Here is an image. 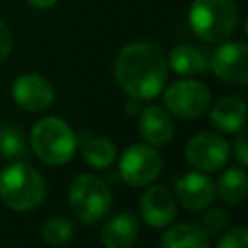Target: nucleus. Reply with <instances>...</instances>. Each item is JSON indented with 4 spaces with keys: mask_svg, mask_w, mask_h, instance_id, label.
Listing matches in <instances>:
<instances>
[{
    "mask_svg": "<svg viewBox=\"0 0 248 248\" xmlns=\"http://www.w3.org/2000/svg\"><path fill=\"white\" fill-rule=\"evenodd\" d=\"M163 248H209V236L200 225L178 223L172 225L161 238Z\"/></svg>",
    "mask_w": 248,
    "mask_h": 248,
    "instance_id": "16",
    "label": "nucleus"
},
{
    "mask_svg": "<svg viewBox=\"0 0 248 248\" xmlns=\"http://www.w3.org/2000/svg\"><path fill=\"white\" fill-rule=\"evenodd\" d=\"M46 186L41 172L21 161L8 165L0 172V200L16 211H29L45 198Z\"/></svg>",
    "mask_w": 248,
    "mask_h": 248,
    "instance_id": "3",
    "label": "nucleus"
},
{
    "mask_svg": "<svg viewBox=\"0 0 248 248\" xmlns=\"http://www.w3.org/2000/svg\"><path fill=\"white\" fill-rule=\"evenodd\" d=\"M215 192H219V196L227 203L244 202L246 192H248V178H246L244 169L242 167H234V169L225 170L217 180Z\"/></svg>",
    "mask_w": 248,
    "mask_h": 248,
    "instance_id": "18",
    "label": "nucleus"
},
{
    "mask_svg": "<svg viewBox=\"0 0 248 248\" xmlns=\"http://www.w3.org/2000/svg\"><path fill=\"white\" fill-rule=\"evenodd\" d=\"M31 145L43 163L64 165L76 153V136L62 118L45 116L31 130Z\"/></svg>",
    "mask_w": 248,
    "mask_h": 248,
    "instance_id": "4",
    "label": "nucleus"
},
{
    "mask_svg": "<svg viewBox=\"0 0 248 248\" xmlns=\"http://www.w3.org/2000/svg\"><path fill=\"white\" fill-rule=\"evenodd\" d=\"M163 169V157L161 153L145 143H134L130 145L122 155L118 163L120 176L130 186H147L151 184Z\"/></svg>",
    "mask_w": 248,
    "mask_h": 248,
    "instance_id": "7",
    "label": "nucleus"
},
{
    "mask_svg": "<svg viewBox=\"0 0 248 248\" xmlns=\"http://www.w3.org/2000/svg\"><path fill=\"white\" fill-rule=\"evenodd\" d=\"M74 234V225L66 217H52L45 223L43 227V240L50 246H60L66 244Z\"/></svg>",
    "mask_w": 248,
    "mask_h": 248,
    "instance_id": "21",
    "label": "nucleus"
},
{
    "mask_svg": "<svg viewBox=\"0 0 248 248\" xmlns=\"http://www.w3.org/2000/svg\"><path fill=\"white\" fill-rule=\"evenodd\" d=\"M165 107L178 118H198L211 107V91L200 79H180L165 89Z\"/></svg>",
    "mask_w": 248,
    "mask_h": 248,
    "instance_id": "6",
    "label": "nucleus"
},
{
    "mask_svg": "<svg viewBox=\"0 0 248 248\" xmlns=\"http://www.w3.org/2000/svg\"><path fill=\"white\" fill-rule=\"evenodd\" d=\"M27 145L25 138L19 128L16 126H2L0 128V155L6 159H19L25 157Z\"/></svg>",
    "mask_w": 248,
    "mask_h": 248,
    "instance_id": "20",
    "label": "nucleus"
},
{
    "mask_svg": "<svg viewBox=\"0 0 248 248\" xmlns=\"http://www.w3.org/2000/svg\"><path fill=\"white\" fill-rule=\"evenodd\" d=\"M81 155L87 165L95 169H107L116 159V147L107 138H89L81 145Z\"/></svg>",
    "mask_w": 248,
    "mask_h": 248,
    "instance_id": "19",
    "label": "nucleus"
},
{
    "mask_svg": "<svg viewBox=\"0 0 248 248\" xmlns=\"http://www.w3.org/2000/svg\"><path fill=\"white\" fill-rule=\"evenodd\" d=\"M167 64L180 76H196V74H202L207 70L209 60L194 45H176L170 50Z\"/></svg>",
    "mask_w": 248,
    "mask_h": 248,
    "instance_id": "17",
    "label": "nucleus"
},
{
    "mask_svg": "<svg viewBox=\"0 0 248 248\" xmlns=\"http://www.w3.org/2000/svg\"><path fill=\"white\" fill-rule=\"evenodd\" d=\"M140 213L149 227H167L176 215V202L165 186H149L140 200Z\"/></svg>",
    "mask_w": 248,
    "mask_h": 248,
    "instance_id": "12",
    "label": "nucleus"
},
{
    "mask_svg": "<svg viewBox=\"0 0 248 248\" xmlns=\"http://www.w3.org/2000/svg\"><path fill=\"white\" fill-rule=\"evenodd\" d=\"M188 23L196 37L205 43H223L236 31L238 8L234 0H194Z\"/></svg>",
    "mask_w": 248,
    "mask_h": 248,
    "instance_id": "2",
    "label": "nucleus"
},
{
    "mask_svg": "<svg viewBox=\"0 0 248 248\" xmlns=\"http://www.w3.org/2000/svg\"><path fill=\"white\" fill-rule=\"evenodd\" d=\"M217 78L232 85H246L248 81V46L242 41H223L209 60Z\"/></svg>",
    "mask_w": 248,
    "mask_h": 248,
    "instance_id": "9",
    "label": "nucleus"
},
{
    "mask_svg": "<svg viewBox=\"0 0 248 248\" xmlns=\"http://www.w3.org/2000/svg\"><path fill=\"white\" fill-rule=\"evenodd\" d=\"M12 46H14V35H12V29H10L4 21H0V64L10 56Z\"/></svg>",
    "mask_w": 248,
    "mask_h": 248,
    "instance_id": "24",
    "label": "nucleus"
},
{
    "mask_svg": "<svg viewBox=\"0 0 248 248\" xmlns=\"http://www.w3.org/2000/svg\"><path fill=\"white\" fill-rule=\"evenodd\" d=\"M138 128H140V134L143 136V140H147L151 145H163L174 134L170 114L163 107H157V105L145 107L141 110Z\"/></svg>",
    "mask_w": 248,
    "mask_h": 248,
    "instance_id": "13",
    "label": "nucleus"
},
{
    "mask_svg": "<svg viewBox=\"0 0 248 248\" xmlns=\"http://www.w3.org/2000/svg\"><path fill=\"white\" fill-rule=\"evenodd\" d=\"M128 112L130 114H134V112H138L140 110V99H136V97H130V101H128Z\"/></svg>",
    "mask_w": 248,
    "mask_h": 248,
    "instance_id": "27",
    "label": "nucleus"
},
{
    "mask_svg": "<svg viewBox=\"0 0 248 248\" xmlns=\"http://www.w3.org/2000/svg\"><path fill=\"white\" fill-rule=\"evenodd\" d=\"M176 198L188 211H202L215 200V184L202 172H188L176 182Z\"/></svg>",
    "mask_w": 248,
    "mask_h": 248,
    "instance_id": "11",
    "label": "nucleus"
},
{
    "mask_svg": "<svg viewBox=\"0 0 248 248\" xmlns=\"http://www.w3.org/2000/svg\"><path fill=\"white\" fill-rule=\"evenodd\" d=\"M138 217L130 211L118 213L103 225L101 240L105 248H130L138 236Z\"/></svg>",
    "mask_w": 248,
    "mask_h": 248,
    "instance_id": "15",
    "label": "nucleus"
},
{
    "mask_svg": "<svg viewBox=\"0 0 248 248\" xmlns=\"http://www.w3.org/2000/svg\"><path fill=\"white\" fill-rule=\"evenodd\" d=\"M246 130L244 128H240L238 130V136H236V140H234V153H236V157H238V161L242 163V165H248V149H246Z\"/></svg>",
    "mask_w": 248,
    "mask_h": 248,
    "instance_id": "25",
    "label": "nucleus"
},
{
    "mask_svg": "<svg viewBox=\"0 0 248 248\" xmlns=\"http://www.w3.org/2000/svg\"><path fill=\"white\" fill-rule=\"evenodd\" d=\"M227 225H229V211L223 207H213L203 215L200 227L205 231L207 236H215L221 234L227 229Z\"/></svg>",
    "mask_w": 248,
    "mask_h": 248,
    "instance_id": "22",
    "label": "nucleus"
},
{
    "mask_svg": "<svg viewBox=\"0 0 248 248\" xmlns=\"http://www.w3.org/2000/svg\"><path fill=\"white\" fill-rule=\"evenodd\" d=\"M217 248H248L246 227H234L232 231L225 232L217 244Z\"/></svg>",
    "mask_w": 248,
    "mask_h": 248,
    "instance_id": "23",
    "label": "nucleus"
},
{
    "mask_svg": "<svg viewBox=\"0 0 248 248\" xmlns=\"http://www.w3.org/2000/svg\"><path fill=\"white\" fill-rule=\"evenodd\" d=\"M209 120L211 124L221 130V132H229L234 134L240 128H244L246 122V105L240 97L229 95L219 99L211 108H209Z\"/></svg>",
    "mask_w": 248,
    "mask_h": 248,
    "instance_id": "14",
    "label": "nucleus"
},
{
    "mask_svg": "<svg viewBox=\"0 0 248 248\" xmlns=\"http://www.w3.org/2000/svg\"><path fill=\"white\" fill-rule=\"evenodd\" d=\"M25 2L35 10H46V8H52L58 0H25Z\"/></svg>",
    "mask_w": 248,
    "mask_h": 248,
    "instance_id": "26",
    "label": "nucleus"
},
{
    "mask_svg": "<svg viewBox=\"0 0 248 248\" xmlns=\"http://www.w3.org/2000/svg\"><path fill=\"white\" fill-rule=\"evenodd\" d=\"M169 64L159 46L147 41L126 45L114 60V78L118 85L140 101L157 97L167 83Z\"/></svg>",
    "mask_w": 248,
    "mask_h": 248,
    "instance_id": "1",
    "label": "nucleus"
},
{
    "mask_svg": "<svg viewBox=\"0 0 248 248\" xmlns=\"http://www.w3.org/2000/svg\"><path fill=\"white\" fill-rule=\"evenodd\" d=\"M12 97L21 108L31 110V112H41L52 105L54 89H52V83L45 76L27 72L14 79Z\"/></svg>",
    "mask_w": 248,
    "mask_h": 248,
    "instance_id": "10",
    "label": "nucleus"
},
{
    "mask_svg": "<svg viewBox=\"0 0 248 248\" xmlns=\"http://www.w3.org/2000/svg\"><path fill=\"white\" fill-rule=\"evenodd\" d=\"M70 207L78 219L83 223H97L103 219L112 202L110 188L107 182L95 174H79L70 184Z\"/></svg>",
    "mask_w": 248,
    "mask_h": 248,
    "instance_id": "5",
    "label": "nucleus"
},
{
    "mask_svg": "<svg viewBox=\"0 0 248 248\" xmlns=\"http://www.w3.org/2000/svg\"><path fill=\"white\" fill-rule=\"evenodd\" d=\"M229 153H231V147L227 140L211 132L196 134L184 147L186 161L194 169L205 170V172L219 170L229 161Z\"/></svg>",
    "mask_w": 248,
    "mask_h": 248,
    "instance_id": "8",
    "label": "nucleus"
}]
</instances>
